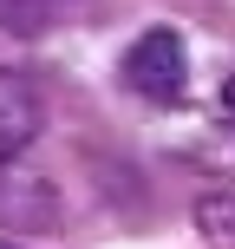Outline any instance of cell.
Wrapping results in <instances>:
<instances>
[{
	"label": "cell",
	"instance_id": "1",
	"mask_svg": "<svg viewBox=\"0 0 235 249\" xmlns=\"http://www.w3.org/2000/svg\"><path fill=\"white\" fill-rule=\"evenodd\" d=\"M124 86L150 105H176L189 92V59H183V39L170 26H150L124 46Z\"/></svg>",
	"mask_w": 235,
	"mask_h": 249
},
{
	"label": "cell",
	"instance_id": "3",
	"mask_svg": "<svg viewBox=\"0 0 235 249\" xmlns=\"http://www.w3.org/2000/svg\"><path fill=\"white\" fill-rule=\"evenodd\" d=\"M65 203L46 177L33 171H0V223L7 230H59Z\"/></svg>",
	"mask_w": 235,
	"mask_h": 249
},
{
	"label": "cell",
	"instance_id": "4",
	"mask_svg": "<svg viewBox=\"0 0 235 249\" xmlns=\"http://www.w3.org/2000/svg\"><path fill=\"white\" fill-rule=\"evenodd\" d=\"M196 230H203V243L235 249V190H203L196 197Z\"/></svg>",
	"mask_w": 235,
	"mask_h": 249
},
{
	"label": "cell",
	"instance_id": "2",
	"mask_svg": "<svg viewBox=\"0 0 235 249\" xmlns=\"http://www.w3.org/2000/svg\"><path fill=\"white\" fill-rule=\"evenodd\" d=\"M46 131V92H39L33 72H13L0 66V164L26 158Z\"/></svg>",
	"mask_w": 235,
	"mask_h": 249
}]
</instances>
